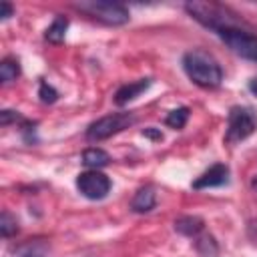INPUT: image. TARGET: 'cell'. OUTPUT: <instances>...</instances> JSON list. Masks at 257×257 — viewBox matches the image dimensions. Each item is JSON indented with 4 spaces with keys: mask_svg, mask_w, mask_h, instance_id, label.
<instances>
[{
    "mask_svg": "<svg viewBox=\"0 0 257 257\" xmlns=\"http://www.w3.org/2000/svg\"><path fill=\"white\" fill-rule=\"evenodd\" d=\"M183 68L187 76L201 88H217L223 80L219 62L205 50H189L183 56Z\"/></svg>",
    "mask_w": 257,
    "mask_h": 257,
    "instance_id": "obj_1",
    "label": "cell"
},
{
    "mask_svg": "<svg viewBox=\"0 0 257 257\" xmlns=\"http://www.w3.org/2000/svg\"><path fill=\"white\" fill-rule=\"evenodd\" d=\"M185 10L189 12L191 18H195L205 28H211L213 32H221L231 26H245L243 20L237 18V14H233L229 8H225L223 4H217V2L193 0V2L185 4Z\"/></svg>",
    "mask_w": 257,
    "mask_h": 257,
    "instance_id": "obj_2",
    "label": "cell"
},
{
    "mask_svg": "<svg viewBox=\"0 0 257 257\" xmlns=\"http://www.w3.org/2000/svg\"><path fill=\"white\" fill-rule=\"evenodd\" d=\"M257 128V114L249 106H233L227 116V133L225 141L227 143H239L251 137Z\"/></svg>",
    "mask_w": 257,
    "mask_h": 257,
    "instance_id": "obj_3",
    "label": "cell"
},
{
    "mask_svg": "<svg viewBox=\"0 0 257 257\" xmlns=\"http://www.w3.org/2000/svg\"><path fill=\"white\" fill-rule=\"evenodd\" d=\"M217 34L235 54L257 62V34H253L247 26H231Z\"/></svg>",
    "mask_w": 257,
    "mask_h": 257,
    "instance_id": "obj_4",
    "label": "cell"
},
{
    "mask_svg": "<svg viewBox=\"0 0 257 257\" xmlns=\"http://www.w3.org/2000/svg\"><path fill=\"white\" fill-rule=\"evenodd\" d=\"M76 8L104 24L110 26H120L128 22V10L118 4V2H96V0H88V2H78Z\"/></svg>",
    "mask_w": 257,
    "mask_h": 257,
    "instance_id": "obj_5",
    "label": "cell"
},
{
    "mask_svg": "<svg viewBox=\"0 0 257 257\" xmlns=\"http://www.w3.org/2000/svg\"><path fill=\"white\" fill-rule=\"evenodd\" d=\"M135 122V116L128 112H114V114H106L94 122L88 124L86 128V139L88 141H104L120 131H124L128 124Z\"/></svg>",
    "mask_w": 257,
    "mask_h": 257,
    "instance_id": "obj_6",
    "label": "cell"
},
{
    "mask_svg": "<svg viewBox=\"0 0 257 257\" xmlns=\"http://www.w3.org/2000/svg\"><path fill=\"white\" fill-rule=\"evenodd\" d=\"M76 187L78 191L86 197V199H92V201H98V199H104L110 191V179L96 171V169H90V171H84L76 177Z\"/></svg>",
    "mask_w": 257,
    "mask_h": 257,
    "instance_id": "obj_7",
    "label": "cell"
},
{
    "mask_svg": "<svg viewBox=\"0 0 257 257\" xmlns=\"http://www.w3.org/2000/svg\"><path fill=\"white\" fill-rule=\"evenodd\" d=\"M229 179V167L223 163H217L213 167H209L201 177H197L193 181V189H209V187H219L223 183H227Z\"/></svg>",
    "mask_w": 257,
    "mask_h": 257,
    "instance_id": "obj_8",
    "label": "cell"
},
{
    "mask_svg": "<svg viewBox=\"0 0 257 257\" xmlns=\"http://www.w3.org/2000/svg\"><path fill=\"white\" fill-rule=\"evenodd\" d=\"M151 86V78H141V80H135V82H128V84H122L116 92H114V102L118 106L135 100L137 96H141L147 88Z\"/></svg>",
    "mask_w": 257,
    "mask_h": 257,
    "instance_id": "obj_9",
    "label": "cell"
},
{
    "mask_svg": "<svg viewBox=\"0 0 257 257\" xmlns=\"http://www.w3.org/2000/svg\"><path fill=\"white\" fill-rule=\"evenodd\" d=\"M50 253V245L46 239H28L14 247V257H46Z\"/></svg>",
    "mask_w": 257,
    "mask_h": 257,
    "instance_id": "obj_10",
    "label": "cell"
},
{
    "mask_svg": "<svg viewBox=\"0 0 257 257\" xmlns=\"http://www.w3.org/2000/svg\"><path fill=\"white\" fill-rule=\"evenodd\" d=\"M155 203H157L155 189L147 185V187H141V189L135 193V197H133V201H131V209H133L135 213H149V211L155 209Z\"/></svg>",
    "mask_w": 257,
    "mask_h": 257,
    "instance_id": "obj_11",
    "label": "cell"
},
{
    "mask_svg": "<svg viewBox=\"0 0 257 257\" xmlns=\"http://www.w3.org/2000/svg\"><path fill=\"white\" fill-rule=\"evenodd\" d=\"M203 227H205V223H203V219L197 217V215H183V217H179V219L175 221V231H179L181 235H187V237H197V235H201Z\"/></svg>",
    "mask_w": 257,
    "mask_h": 257,
    "instance_id": "obj_12",
    "label": "cell"
},
{
    "mask_svg": "<svg viewBox=\"0 0 257 257\" xmlns=\"http://www.w3.org/2000/svg\"><path fill=\"white\" fill-rule=\"evenodd\" d=\"M66 28H68V18L56 16L54 22L46 28L44 38H46L48 42H52V44H60V42L64 40V36H66Z\"/></svg>",
    "mask_w": 257,
    "mask_h": 257,
    "instance_id": "obj_13",
    "label": "cell"
},
{
    "mask_svg": "<svg viewBox=\"0 0 257 257\" xmlns=\"http://www.w3.org/2000/svg\"><path fill=\"white\" fill-rule=\"evenodd\" d=\"M82 163H84L86 167H90V169H96V171H98L100 167H106V165L110 163V157H108V153H106V151L92 147V149H86V151L82 153Z\"/></svg>",
    "mask_w": 257,
    "mask_h": 257,
    "instance_id": "obj_14",
    "label": "cell"
},
{
    "mask_svg": "<svg viewBox=\"0 0 257 257\" xmlns=\"http://www.w3.org/2000/svg\"><path fill=\"white\" fill-rule=\"evenodd\" d=\"M195 247L197 251L203 255V257H217L219 255V247H217V241L213 239V235H197L195 237Z\"/></svg>",
    "mask_w": 257,
    "mask_h": 257,
    "instance_id": "obj_15",
    "label": "cell"
},
{
    "mask_svg": "<svg viewBox=\"0 0 257 257\" xmlns=\"http://www.w3.org/2000/svg\"><path fill=\"white\" fill-rule=\"evenodd\" d=\"M20 74V64L16 58H4L0 62V80L2 82H12Z\"/></svg>",
    "mask_w": 257,
    "mask_h": 257,
    "instance_id": "obj_16",
    "label": "cell"
},
{
    "mask_svg": "<svg viewBox=\"0 0 257 257\" xmlns=\"http://www.w3.org/2000/svg\"><path fill=\"white\" fill-rule=\"evenodd\" d=\"M187 120H189V108L187 106H179V108L171 110L165 118L167 126H171V128H183L187 124Z\"/></svg>",
    "mask_w": 257,
    "mask_h": 257,
    "instance_id": "obj_17",
    "label": "cell"
},
{
    "mask_svg": "<svg viewBox=\"0 0 257 257\" xmlns=\"http://www.w3.org/2000/svg\"><path fill=\"white\" fill-rule=\"evenodd\" d=\"M16 233H18V221H16V217L10 211H2V215H0V235L8 239V237H12Z\"/></svg>",
    "mask_w": 257,
    "mask_h": 257,
    "instance_id": "obj_18",
    "label": "cell"
},
{
    "mask_svg": "<svg viewBox=\"0 0 257 257\" xmlns=\"http://www.w3.org/2000/svg\"><path fill=\"white\" fill-rule=\"evenodd\" d=\"M38 96H40V100L44 102V104H52V102H56L58 100V90L54 88V86H50L48 82H40V86H38Z\"/></svg>",
    "mask_w": 257,
    "mask_h": 257,
    "instance_id": "obj_19",
    "label": "cell"
},
{
    "mask_svg": "<svg viewBox=\"0 0 257 257\" xmlns=\"http://www.w3.org/2000/svg\"><path fill=\"white\" fill-rule=\"evenodd\" d=\"M18 118H20V114H18L16 110H2V112H0V124H2V126L10 124L12 120H18Z\"/></svg>",
    "mask_w": 257,
    "mask_h": 257,
    "instance_id": "obj_20",
    "label": "cell"
},
{
    "mask_svg": "<svg viewBox=\"0 0 257 257\" xmlns=\"http://www.w3.org/2000/svg\"><path fill=\"white\" fill-rule=\"evenodd\" d=\"M143 137H147V139H153V141H161V139H163V133H161V128L149 126V128H145V131H143Z\"/></svg>",
    "mask_w": 257,
    "mask_h": 257,
    "instance_id": "obj_21",
    "label": "cell"
},
{
    "mask_svg": "<svg viewBox=\"0 0 257 257\" xmlns=\"http://www.w3.org/2000/svg\"><path fill=\"white\" fill-rule=\"evenodd\" d=\"M12 14H14L12 4H10V2H2V4H0V18H2V20H8Z\"/></svg>",
    "mask_w": 257,
    "mask_h": 257,
    "instance_id": "obj_22",
    "label": "cell"
},
{
    "mask_svg": "<svg viewBox=\"0 0 257 257\" xmlns=\"http://www.w3.org/2000/svg\"><path fill=\"white\" fill-rule=\"evenodd\" d=\"M249 90H251V92L257 96V76H253V78L249 80Z\"/></svg>",
    "mask_w": 257,
    "mask_h": 257,
    "instance_id": "obj_23",
    "label": "cell"
},
{
    "mask_svg": "<svg viewBox=\"0 0 257 257\" xmlns=\"http://www.w3.org/2000/svg\"><path fill=\"white\" fill-rule=\"evenodd\" d=\"M251 187H253V191L257 193V175H255V177L251 179Z\"/></svg>",
    "mask_w": 257,
    "mask_h": 257,
    "instance_id": "obj_24",
    "label": "cell"
}]
</instances>
